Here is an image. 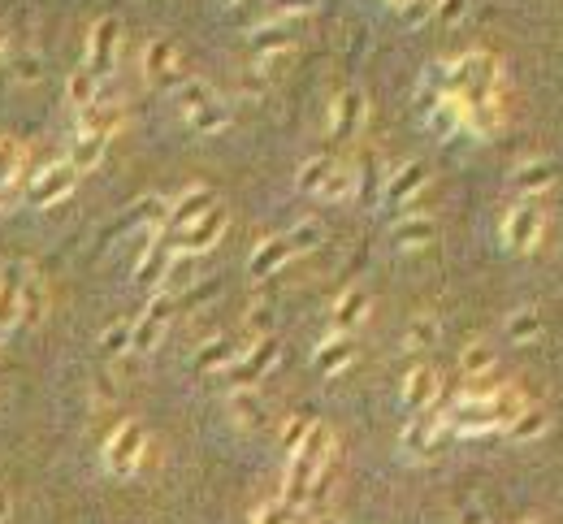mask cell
I'll return each mask as SVG.
<instances>
[{"instance_id":"7a4b0ae2","label":"cell","mask_w":563,"mask_h":524,"mask_svg":"<svg viewBox=\"0 0 563 524\" xmlns=\"http://www.w3.org/2000/svg\"><path fill=\"white\" fill-rule=\"evenodd\" d=\"M494 87H499V61L490 52H464L447 65V91H460L464 100L490 96Z\"/></svg>"},{"instance_id":"30bf717a","label":"cell","mask_w":563,"mask_h":524,"mask_svg":"<svg viewBox=\"0 0 563 524\" xmlns=\"http://www.w3.org/2000/svg\"><path fill=\"white\" fill-rule=\"evenodd\" d=\"M226 208L213 204L200 221H191V226H182L178 230V243H174V252H191V256H204V252H213L217 239L226 234Z\"/></svg>"},{"instance_id":"c3c4849f","label":"cell","mask_w":563,"mask_h":524,"mask_svg":"<svg viewBox=\"0 0 563 524\" xmlns=\"http://www.w3.org/2000/svg\"><path fill=\"white\" fill-rule=\"evenodd\" d=\"M312 9H317V0H269V18H282V22L304 18Z\"/></svg>"},{"instance_id":"e575fe53","label":"cell","mask_w":563,"mask_h":524,"mask_svg":"<svg viewBox=\"0 0 563 524\" xmlns=\"http://www.w3.org/2000/svg\"><path fill=\"white\" fill-rule=\"evenodd\" d=\"M438 334H442V325L434 312H416L403 343H408V351H429V347H438Z\"/></svg>"},{"instance_id":"9a60e30c","label":"cell","mask_w":563,"mask_h":524,"mask_svg":"<svg viewBox=\"0 0 563 524\" xmlns=\"http://www.w3.org/2000/svg\"><path fill=\"white\" fill-rule=\"evenodd\" d=\"M507 122V109H503V100H499V91H490V96H477V100H468V113H464V126L473 130L477 139H494L503 130Z\"/></svg>"},{"instance_id":"74e56055","label":"cell","mask_w":563,"mask_h":524,"mask_svg":"<svg viewBox=\"0 0 563 524\" xmlns=\"http://www.w3.org/2000/svg\"><path fill=\"white\" fill-rule=\"evenodd\" d=\"M538 334H542V312L538 308H516L512 317H507V338H512V343H533Z\"/></svg>"},{"instance_id":"2e32d148","label":"cell","mask_w":563,"mask_h":524,"mask_svg":"<svg viewBox=\"0 0 563 524\" xmlns=\"http://www.w3.org/2000/svg\"><path fill=\"white\" fill-rule=\"evenodd\" d=\"M230 416L239 429H265L269 421V403L256 386H234L230 390Z\"/></svg>"},{"instance_id":"6da1fadb","label":"cell","mask_w":563,"mask_h":524,"mask_svg":"<svg viewBox=\"0 0 563 524\" xmlns=\"http://www.w3.org/2000/svg\"><path fill=\"white\" fill-rule=\"evenodd\" d=\"M334 460V434L325 425L312 421L308 438L299 442V447L291 451V464H286V486H282V499L291 507H308V490L312 481H317V473L325 464Z\"/></svg>"},{"instance_id":"9c48e42d","label":"cell","mask_w":563,"mask_h":524,"mask_svg":"<svg viewBox=\"0 0 563 524\" xmlns=\"http://www.w3.org/2000/svg\"><path fill=\"white\" fill-rule=\"evenodd\" d=\"M438 434H442V421L434 416V408L412 412V421H408V429H403L399 447L408 451V460H421V464H429V460H438V451H442Z\"/></svg>"},{"instance_id":"3957f363","label":"cell","mask_w":563,"mask_h":524,"mask_svg":"<svg viewBox=\"0 0 563 524\" xmlns=\"http://www.w3.org/2000/svg\"><path fill=\"white\" fill-rule=\"evenodd\" d=\"M143 451H148V434H143L139 421H122L113 429V438L104 442V468L113 477H135L143 464Z\"/></svg>"},{"instance_id":"60d3db41","label":"cell","mask_w":563,"mask_h":524,"mask_svg":"<svg viewBox=\"0 0 563 524\" xmlns=\"http://www.w3.org/2000/svg\"><path fill=\"white\" fill-rule=\"evenodd\" d=\"M130 221H143V226H165L169 221V200L165 195H143V200L135 204V213H130Z\"/></svg>"},{"instance_id":"7bdbcfd3","label":"cell","mask_w":563,"mask_h":524,"mask_svg":"<svg viewBox=\"0 0 563 524\" xmlns=\"http://www.w3.org/2000/svg\"><path fill=\"white\" fill-rule=\"evenodd\" d=\"M195 260H200V256H191V252H169L165 282H169V286H191V282H200V278H195Z\"/></svg>"},{"instance_id":"603a6c76","label":"cell","mask_w":563,"mask_h":524,"mask_svg":"<svg viewBox=\"0 0 563 524\" xmlns=\"http://www.w3.org/2000/svg\"><path fill=\"white\" fill-rule=\"evenodd\" d=\"M434 399H438V373L429 369V364H421V369H412L403 377V408L408 412L434 408Z\"/></svg>"},{"instance_id":"8d00e7d4","label":"cell","mask_w":563,"mask_h":524,"mask_svg":"<svg viewBox=\"0 0 563 524\" xmlns=\"http://www.w3.org/2000/svg\"><path fill=\"white\" fill-rule=\"evenodd\" d=\"M165 265H169V247H143V252H139V265H135V282H139V286L165 282Z\"/></svg>"},{"instance_id":"f35d334b","label":"cell","mask_w":563,"mask_h":524,"mask_svg":"<svg viewBox=\"0 0 563 524\" xmlns=\"http://www.w3.org/2000/svg\"><path fill=\"white\" fill-rule=\"evenodd\" d=\"M494 364H499V356H494V347H486V343H468L460 351L464 377H486V373H494Z\"/></svg>"},{"instance_id":"d6a6232c","label":"cell","mask_w":563,"mask_h":524,"mask_svg":"<svg viewBox=\"0 0 563 524\" xmlns=\"http://www.w3.org/2000/svg\"><path fill=\"white\" fill-rule=\"evenodd\" d=\"M208 100H217V91L208 87L204 78H191V74H187V78H182V83L174 87V104L182 109V117H187V113H195V109H204Z\"/></svg>"},{"instance_id":"680465c9","label":"cell","mask_w":563,"mask_h":524,"mask_svg":"<svg viewBox=\"0 0 563 524\" xmlns=\"http://www.w3.org/2000/svg\"><path fill=\"white\" fill-rule=\"evenodd\" d=\"M312 524H343V516H334V512H321V516L312 520Z\"/></svg>"},{"instance_id":"ba28073f","label":"cell","mask_w":563,"mask_h":524,"mask_svg":"<svg viewBox=\"0 0 563 524\" xmlns=\"http://www.w3.org/2000/svg\"><path fill=\"white\" fill-rule=\"evenodd\" d=\"M542 208L538 204H516V208H507V217H503V243L512 247V252H533V247L542 243Z\"/></svg>"},{"instance_id":"5b68a950","label":"cell","mask_w":563,"mask_h":524,"mask_svg":"<svg viewBox=\"0 0 563 524\" xmlns=\"http://www.w3.org/2000/svg\"><path fill=\"white\" fill-rule=\"evenodd\" d=\"M117 52H122V18H100L87 31V70L109 78L117 70Z\"/></svg>"},{"instance_id":"f6af8a7d","label":"cell","mask_w":563,"mask_h":524,"mask_svg":"<svg viewBox=\"0 0 563 524\" xmlns=\"http://www.w3.org/2000/svg\"><path fill=\"white\" fill-rule=\"evenodd\" d=\"M265 91H269V70H265V65L239 70V96H243V100H260Z\"/></svg>"},{"instance_id":"277c9868","label":"cell","mask_w":563,"mask_h":524,"mask_svg":"<svg viewBox=\"0 0 563 524\" xmlns=\"http://www.w3.org/2000/svg\"><path fill=\"white\" fill-rule=\"evenodd\" d=\"M169 317H174V295H169V291H156V295H152V304L143 308V317H139L135 325H130V351L148 356V351L161 347Z\"/></svg>"},{"instance_id":"f1b7e54d","label":"cell","mask_w":563,"mask_h":524,"mask_svg":"<svg viewBox=\"0 0 563 524\" xmlns=\"http://www.w3.org/2000/svg\"><path fill=\"white\" fill-rule=\"evenodd\" d=\"M187 122H191V130H195V135H221V130L230 126V104L217 96V100H208L204 109L187 113Z\"/></svg>"},{"instance_id":"db71d44e","label":"cell","mask_w":563,"mask_h":524,"mask_svg":"<svg viewBox=\"0 0 563 524\" xmlns=\"http://www.w3.org/2000/svg\"><path fill=\"white\" fill-rule=\"evenodd\" d=\"M247 330H260V334H269V330H273V308H269V304L252 308V317H247Z\"/></svg>"},{"instance_id":"e0dca14e","label":"cell","mask_w":563,"mask_h":524,"mask_svg":"<svg viewBox=\"0 0 563 524\" xmlns=\"http://www.w3.org/2000/svg\"><path fill=\"white\" fill-rule=\"evenodd\" d=\"M464 113H468V100L460 96V91H447V96L425 113V122H429V130H434L438 139H451V135H460L464 130Z\"/></svg>"},{"instance_id":"ee69618b","label":"cell","mask_w":563,"mask_h":524,"mask_svg":"<svg viewBox=\"0 0 563 524\" xmlns=\"http://www.w3.org/2000/svg\"><path fill=\"white\" fill-rule=\"evenodd\" d=\"M44 317V286H39L31 273H26V286H22V321L18 325H39Z\"/></svg>"},{"instance_id":"6f0895ef","label":"cell","mask_w":563,"mask_h":524,"mask_svg":"<svg viewBox=\"0 0 563 524\" xmlns=\"http://www.w3.org/2000/svg\"><path fill=\"white\" fill-rule=\"evenodd\" d=\"M9 507H13V503H9V490H5V486H0V524H5V520H9Z\"/></svg>"},{"instance_id":"44dd1931","label":"cell","mask_w":563,"mask_h":524,"mask_svg":"<svg viewBox=\"0 0 563 524\" xmlns=\"http://www.w3.org/2000/svg\"><path fill=\"white\" fill-rule=\"evenodd\" d=\"M512 187L516 195H542L555 187V161H546V156H533V161H520L512 169Z\"/></svg>"},{"instance_id":"7c38bea8","label":"cell","mask_w":563,"mask_h":524,"mask_svg":"<svg viewBox=\"0 0 563 524\" xmlns=\"http://www.w3.org/2000/svg\"><path fill=\"white\" fill-rule=\"evenodd\" d=\"M26 265L18 260H9V265H0V334L18 330L22 321V286H26Z\"/></svg>"},{"instance_id":"be15d7a7","label":"cell","mask_w":563,"mask_h":524,"mask_svg":"<svg viewBox=\"0 0 563 524\" xmlns=\"http://www.w3.org/2000/svg\"><path fill=\"white\" fill-rule=\"evenodd\" d=\"M221 5H239V0H221Z\"/></svg>"},{"instance_id":"ffe728a7","label":"cell","mask_w":563,"mask_h":524,"mask_svg":"<svg viewBox=\"0 0 563 524\" xmlns=\"http://www.w3.org/2000/svg\"><path fill=\"white\" fill-rule=\"evenodd\" d=\"M104 152H109V135H96V130L78 126L74 139H70V156H65V161H70L78 174H91V169L104 161Z\"/></svg>"},{"instance_id":"ac0fdd59","label":"cell","mask_w":563,"mask_h":524,"mask_svg":"<svg viewBox=\"0 0 563 524\" xmlns=\"http://www.w3.org/2000/svg\"><path fill=\"white\" fill-rule=\"evenodd\" d=\"M213 204H217L213 187H187V191H182L174 204H169V221H165V226H169V230L191 226V221H200V217H204Z\"/></svg>"},{"instance_id":"1f68e13d","label":"cell","mask_w":563,"mask_h":524,"mask_svg":"<svg viewBox=\"0 0 563 524\" xmlns=\"http://www.w3.org/2000/svg\"><path fill=\"white\" fill-rule=\"evenodd\" d=\"M317 195H321L325 204H347L351 195H356V169H351V165H334L330 178L321 182Z\"/></svg>"},{"instance_id":"ab89813d","label":"cell","mask_w":563,"mask_h":524,"mask_svg":"<svg viewBox=\"0 0 563 524\" xmlns=\"http://www.w3.org/2000/svg\"><path fill=\"white\" fill-rule=\"evenodd\" d=\"M334 165H338L334 156H312V161H304V165H299L295 187H299V191H308V195H317V191H321V182L330 178V169H334Z\"/></svg>"},{"instance_id":"bcb514c9","label":"cell","mask_w":563,"mask_h":524,"mask_svg":"<svg viewBox=\"0 0 563 524\" xmlns=\"http://www.w3.org/2000/svg\"><path fill=\"white\" fill-rule=\"evenodd\" d=\"M252 524H295V507L286 499H273V503H260Z\"/></svg>"},{"instance_id":"52a82bcc","label":"cell","mask_w":563,"mask_h":524,"mask_svg":"<svg viewBox=\"0 0 563 524\" xmlns=\"http://www.w3.org/2000/svg\"><path fill=\"white\" fill-rule=\"evenodd\" d=\"M143 78H148L152 87H165V91H174L182 78H187L174 39H148V48H143Z\"/></svg>"},{"instance_id":"484cf974","label":"cell","mask_w":563,"mask_h":524,"mask_svg":"<svg viewBox=\"0 0 563 524\" xmlns=\"http://www.w3.org/2000/svg\"><path fill=\"white\" fill-rule=\"evenodd\" d=\"M126 122V113H122V104L117 100H96V104H87V109H78V126L83 130H96V135H117Z\"/></svg>"},{"instance_id":"681fc988","label":"cell","mask_w":563,"mask_h":524,"mask_svg":"<svg viewBox=\"0 0 563 524\" xmlns=\"http://www.w3.org/2000/svg\"><path fill=\"white\" fill-rule=\"evenodd\" d=\"M434 5H438V0H408L399 13H403V22H408V26H425L429 18H434Z\"/></svg>"},{"instance_id":"f907efd6","label":"cell","mask_w":563,"mask_h":524,"mask_svg":"<svg viewBox=\"0 0 563 524\" xmlns=\"http://www.w3.org/2000/svg\"><path fill=\"white\" fill-rule=\"evenodd\" d=\"M308 429H312V421H308V416H295V421H291V425H286V429H282V451H286V455H291V451L299 447V442H304V438H308Z\"/></svg>"},{"instance_id":"8992f818","label":"cell","mask_w":563,"mask_h":524,"mask_svg":"<svg viewBox=\"0 0 563 524\" xmlns=\"http://www.w3.org/2000/svg\"><path fill=\"white\" fill-rule=\"evenodd\" d=\"M74 187H78V169L70 161H57V165H48V169H39V174H31L26 204H31V208H52V204H61Z\"/></svg>"},{"instance_id":"816d5d0a","label":"cell","mask_w":563,"mask_h":524,"mask_svg":"<svg viewBox=\"0 0 563 524\" xmlns=\"http://www.w3.org/2000/svg\"><path fill=\"white\" fill-rule=\"evenodd\" d=\"M464 13H468V0H438V5H434V18H438L442 26L464 22Z\"/></svg>"},{"instance_id":"d6986e66","label":"cell","mask_w":563,"mask_h":524,"mask_svg":"<svg viewBox=\"0 0 563 524\" xmlns=\"http://www.w3.org/2000/svg\"><path fill=\"white\" fill-rule=\"evenodd\" d=\"M390 239H395L399 252H416V247H429V243L438 239V221L434 217H421V213H408V217L395 221Z\"/></svg>"},{"instance_id":"b9f144b4","label":"cell","mask_w":563,"mask_h":524,"mask_svg":"<svg viewBox=\"0 0 563 524\" xmlns=\"http://www.w3.org/2000/svg\"><path fill=\"white\" fill-rule=\"evenodd\" d=\"M325 239V230H321V221H299V226L286 234V243H291V252L295 256H304V252H317Z\"/></svg>"},{"instance_id":"4fadbf2b","label":"cell","mask_w":563,"mask_h":524,"mask_svg":"<svg viewBox=\"0 0 563 524\" xmlns=\"http://www.w3.org/2000/svg\"><path fill=\"white\" fill-rule=\"evenodd\" d=\"M364 117H369V100H364V91H343L334 104H330V135L334 139H351L356 130L364 126Z\"/></svg>"},{"instance_id":"8fae6325","label":"cell","mask_w":563,"mask_h":524,"mask_svg":"<svg viewBox=\"0 0 563 524\" xmlns=\"http://www.w3.org/2000/svg\"><path fill=\"white\" fill-rule=\"evenodd\" d=\"M273 364H278V338L273 334H260L256 347H247L243 356L230 360V382L234 386H256L260 377H265Z\"/></svg>"},{"instance_id":"d590c367","label":"cell","mask_w":563,"mask_h":524,"mask_svg":"<svg viewBox=\"0 0 563 524\" xmlns=\"http://www.w3.org/2000/svg\"><path fill=\"white\" fill-rule=\"evenodd\" d=\"M9 74H13V83H18V87H35L39 78H44V52H39V48H22L18 57L9 61Z\"/></svg>"},{"instance_id":"4dcf8cb0","label":"cell","mask_w":563,"mask_h":524,"mask_svg":"<svg viewBox=\"0 0 563 524\" xmlns=\"http://www.w3.org/2000/svg\"><path fill=\"white\" fill-rule=\"evenodd\" d=\"M65 100H70V109H87V104L100 100V78L87 70H74L70 78H65Z\"/></svg>"},{"instance_id":"d4e9b609","label":"cell","mask_w":563,"mask_h":524,"mask_svg":"<svg viewBox=\"0 0 563 524\" xmlns=\"http://www.w3.org/2000/svg\"><path fill=\"white\" fill-rule=\"evenodd\" d=\"M351 360H356V343H351V334H330V338H325V343L317 347V356H312L317 373H325V377L343 373Z\"/></svg>"},{"instance_id":"91938a15","label":"cell","mask_w":563,"mask_h":524,"mask_svg":"<svg viewBox=\"0 0 563 524\" xmlns=\"http://www.w3.org/2000/svg\"><path fill=\"white\" fill-rule=\"evenodd\" d=\"M386 5H390V9H403V5H408V0H386Z\"/></svg>"},{"instance_id":"7402d4cb","label":"cell","mask_w":563,"mask_h":524,"mask_svg":"<svg viewBox=\"0 0 563 524\" xmlns=\"http://www.w3.org/2000/svg\"><path fill=\"white\" fill-rule=\"evenodd\" d=\"M364 321H369V295H364L360 286H351V291L338 295L330 325H334V334H356Z\"/></svg>"},{"instance_id":"6125c7cd","label":"cell","mask_w":563,"mask_h":524,"mask_svg":"<svg viewBox=\"0 0 563 524\" xmlns=\"http://www.w3.org/2000/svg\"><path fill=\"white\" fill-rule=\"evenodd\" d=\"M520 524H546V520H520Z\"/></svg>"},{"instance_id":"f5cc1de1","label":"cell","mask_w":563,"mask_h":524,"mask_svg":"<svg viewBox=\"0 0 563 524\" xmlns=\"http://www.w3.org/2000/svg\"><path fill=\"white\" fill-rule=\"evenodd\" d=\"M208 299H217V282H191L187 295H182V308H200Z\"/></svg>"},{"instance_id":"f546056e","label":"cell","mask_w":563,"mask_h":524,"mask_svg":"<svg viewBox=\"0 0 563 524\" xmlns=\"http://www.w3.org/2000/svg\"><path fill=\"white\" fill-rule=\"evenodd\" d=\"M239 356V351H234V343L230 338H208V343L195 351V373H217V369H230V360Z\"/></svg>"},{"instance_id":"cb8c5ba5","label":"cell","mask_w":563,"mask_h":524,"mask_svg":"<svg viewBox=\"0 0 563 524\" xmlns=\"http://www.w3.org/2000/svg\"><path fill=\"white\" fill-rule=\"evenodd\" d=\"M425 178H429L425 161H408L403 169H395V174H390V182H386V208H399V204H408L412 195L425 187Z\"/></svg>"},{"instance_id":"4316f807","label":"cell","mask_w":563,"mask_h":524,"mask_svg":"<svg viewBox=\"0 0 563 524\" xmlns=\"http://www.w3.org/2000/svg\"><path fill=\"white\" fill-rule=\"evenodd\" d=\"M291 256L295 252H291V243H286V234H278V239H265L252 252V260H247V273H252V278H273V273H278Z\"/></svg>"},{"instance_id":"83f0119b","label":"cell","mask_w":563,"mask_h":524,"mask_svg":"<svg viewBox=\"0 0 563 524\" xmlns=\"http://www.w3.org/2000/svg\"><path fill=\"white\" fill-rule=\"evenodd\" d=\"M26 165V152L18 139H0V208L13 200V191H18V174Z\"/></svg>"},{"instance_id":"836d02e7","label":"cell","mask_w":563,"mask_h":524,"mask_svg":"<svg viewBox=\"0 0 563 524\" xmlns=\"http://www.w3.org/2000/svg\"><path fill=\"white\" fill-rule=\"evenodd\" d=\"M546 429H551V416H546L542 408H525L512 425H507V438L512 442H538Z\"/></svg>"},{"instance_id":"5bb4252c","label":"cell","mask_w":563,"mask_h":524,"mask_svg":"<svg viewBox=\"0 0 563 524\" xmlns=\"http://www.w3.org/2000/svg\"><path fill=\"white\" fill-rule=\"evenodd\" d=\"M247 44H252V52L260 61H273V57H282V52L295 48V26L282 22V18H269V22H260L256 31L247 35Z\"/></svg>"},{"instance_id":"9f6ffc18","label":"cell","mask_w":563,"mask_h":524,"mask_svg":"<svg viewBox=\"0 0 563 524\" xmlns=\"http://www.w3.org/2000/svg\"><path fill=\"white\" fill-rule=\"evenodd\" d=\"M460 524H486V512H481V507H464Z\"/></svg>"},{"instance_id":"11a10c76","label":"cell","mask_w":563,"mask_h":524,"mask_svg":"<svg viewBox=\"0 0 563 524\" xmlns=\"http://www.w3.org/2000/svg\"><path fill=\"white\" fill-rule=\"evenodd\" d=\"M109 399H117V386H113V377H100L96 382V403H109Z\"/></svg>"},{"instance_id":"7dc6e473","label":"cell","mask_w":563,"mask_h":524,"mask_svg":"<svg viewBox=\"0 0 563 524\" xmlns=\"http://www.w3.org/2000/svg\"><path fill=\"white\" fill-rule=\"evenodd\" d=\"M100 347H104V356H122V351H130V325L126 321L109 325V330L100 334Z\"/></svg>"},{"instance_id":"94428289","label":"cell","mask_w":563,"mask_h":524,"mask_svg":"<svg viewBox=\"0 0 563 524\" xmlns=\"http://www.w3.org/2000/svg\"><path fill=\"white\" fill-rule=\"evenodd\" d=\"M0 57H5V35H0Z\"/></svg>"}]
</instances>
